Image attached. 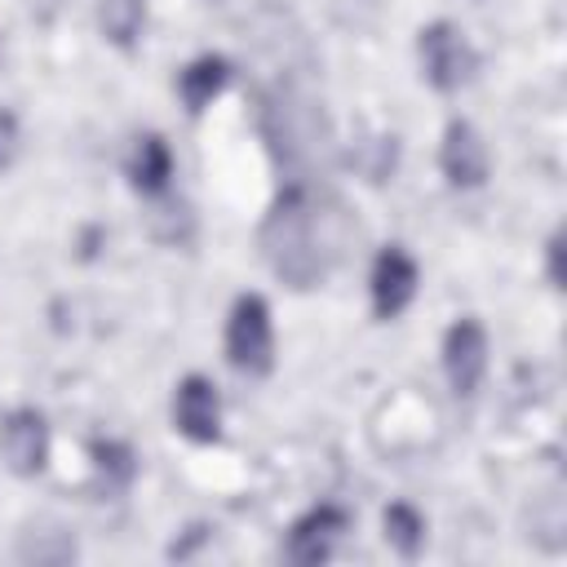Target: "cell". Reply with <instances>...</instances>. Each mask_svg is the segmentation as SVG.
Returning <instances> with one entry per match:
<instances>
[{
    "mask_svg": "<svg viewBox=\"0 0 567 567\" xmlns=\"http://www.w3.org/2000/svg\"><path fill=\"white\" fill-rule=\"evenodd\" d=\"M346 532H350V509L337 505V501H319L301 518H292L288 540H284V554L297 567H319V563L332 558V549H337V540Z\"/></svg>",
    "mask_w": 567,
    "mask_h": 567,
    "instance_id": "8",
    "label": "cell"
},
{
    "mask_svg": "<svg viewBox=\"0 0 567 567\" xmlns=\"http://www.w3.org/2000/svg\"><path fill=\"white\" fill-rule=\"evenodd\" d=\"M257 248L266 270L284 288L310 292L337 270L341 252L350 248V213L319 182H284L257 226Z\"/></svg>",
    "mask_w": 567,
    "mask_h": 567,
    "instance_id": "1",
    "label": "cell"
},
{
    "mask_svg": "<svg viewBox=\"0 0 567 567\" xmlns=\"http://www.w3.org/2000/svg\"><path fill=\"white\" fill-rule=\"evenodd\" d=\"M545 266H549V284L563 288V230L549 235V244H545Z\"/></svg>",
    "mask_w": 567,
    "mask_h": 567,
    "instance_id": "18",
    "label": "cell"
},
{
    "mask_svg": "<svg viewBox=\"0 0 567 567\" xmlns=\"http://www.w3.org/2000/svg\"><path fill=\"white\" fill-rule=\"evenodd\" d=\"M416 62L434 93H461L478 71V49L452 18H434L416 31Z\"/></svg>",
    "mask_w": 567,
    "mask_h": 567,
    "instance_id": "4",
    "label": "cell"
},
{
    "mask_svg": "<svg viewBox=\"0 0 567 567\" xmlns=\"http://www.w3.org/2000/svg\"><path fill=\"white\" fill-rule=\"evenodd\" d=\"M439 173L447 177L452 190H478V186H487L492 155H487L483 133L465 115H452L443 124V137H439Z\"/></svg>",
    "mask_w": 567,
    "mask_h": 567,
    "instance_id": "7",
    "label": "cell"
},
{
    "mask_svg": "<svg viewBox=\"0 0 567 567\" xmlns=\"http://www.w3.org/2000/svg\"><path fill=\"white\" fill-rule=\"evenodd\" d=\"M487 354H492L487 328H483L474 315H461V319L447 323L439 359H443L447 390H452L456 399H474V394H478V385H483V377H487Z\"/></svg>",
    "mask_w": 567,
    "mask_h": 567,
    "instance_id": "5",
    "label": "cell"
},
{
    "mask_svg": "<svg viewBox=\"0 0 567 567\" xmlns=\"http://www.w3.org/2000/svg\"><path fill=\"white\" fill-rule=\"evenodd\" d=\"M146 27V0H102L97 4V31L115 49H133Z\"/></svg>",
    "mask_w": 567,
    "mask_h": 567,
    "instance_id": "15",
    "label": "cell"
},
{
    "mask_svg": "<svg viewBox=\"0 0 567 567\" xmlns=\"http://www.w3.org/2000/svg\"><path fill=\"white\" fill-rule=\"evenodd\" d=\"M173 430L199 447L221 439V394L204 372H186L173 385Z\"/></svg>",
    "mask_w": 567,
    "mask_h": 567,
    "instance_id": "10",
    "label": "cell"
},
{
    "mask_svg": "<svg viewBox=\"0 0 567 567\" xmlns=\"http://www.w3.org/2000/svg\"><path fill=\"white\" fill-rule=\"evenodd\" d=\"M49 416L40 408H13L0 421V461L18 478H35L49 465Z\"/></svg>",
    "mask_w": 567,
    "mask_h": 567,
    "instance_id": "9",
    "label": "cell"
},
{
    "mask_svg": "<svg viewBox=\"0 0 567 567\" xmlns=\"http://www.w3.org/2000/svg\"><path fill=\"white\" fill-rule=\"evenodd\" d=\"M151 235L159 244H168V248H186L195 239V213H190V204L177 199V195H168V190L159 199H151Z\"/></svg>",
    "mask_w": 567,
    "mask_h": 567,
    "instance_id": "16",
    "label": "cell"
},
{
    "mask_svg": "<svg viewBox=\"0 0 567 567\" xmlns=\"http://www.w3.org/2000/svg\"><path fill=\"white\" fill-rule=\"evenodd\" d=\"M124 177L142 199H159L173 186V146L159 133H137L128 164H124Z\"/></svg>",
    "mask_w": 567,
    "mask_h": 567,
    "instance_id": "12",
    "label": "cell"
},
{
    "mask_svg": "<svg viewBox=\"0 0 567 567\" xmlns=\"http://www.w3.org/2000/svg\"><path fill=\"white\" fill-rule=\"evenodd\" d=\"M18 151H22V124L9 106H0V173L18 164Z\"/></svg>",
    "mask_w": 567,
    "mask_h": 567,
    "instance_id": "17",
    "label": "cell"
},
{
    "mask_svg": "<svg viewBox=\"0 0 567 567\" xmlns=\"http://www.w3.org/2000/svg\"><path fill=\"white\" fill-rule=\"evenodd\" d=\"M416 288H421V266H416V257H412L403 244H385V248L372 257V270H368L372 315H377L381 323L399 319V315L416 301Z\"/></svg>",
    "mask_w": 567,
    "mask_h": 567,
    "instance_id": "6",
    "label": "cell"
},
{
    "mask_svg": "<svg viewBox=\"0 0 567 567\" xmlns=\"http://www.w3.org/2000/svg\"><path fill=\"white\" fill-rule=\"evenodd\" d=\"M230 80H235V66H230L226 53H199V58H190V62L177 71L173 89H177L186 115H204V111L230 89Z\"/></svg>",
    "mask_w": 567,
    "mask_h": 567,
    "instance_id": "11",
    "label": "cell"
},
{
    "mask_svg": "<svg viewBox=\"0 0 567 567\" xmlns=\"http://www.w3.org/2000/svg\"><path fill=\"white\" fill-rule=\"evenodd\" d=\"M257 128L275 159V168L288 182H315L319 168L332 159V124L323 106L292 80H279L261 89L257 97Z\"/></svg>",
    "mask_w": 567,
    "mask_h": 567,
    "instance_id": "2",
    "label": "cell"
},
{
    "mask_svg": "<svg viewBox=\"0 0 567 567\" xmlns=\"http://www.w3.org/2000/svg\"><path fill=\"white\" fill-rule=\"evenodd\" d=\"M89 461H93L97 492H106V496L128 492L133 478H137V452L124 439H93L89 443Z\"/></svg>",
    "mask_w": 567,
    "mask_h": 567,
    "instance_id": "13",
    "label": "cell"
},
{
    "mask_svg": "<svg viewBox=\"0 0 567 567\" xmlns=\"http://www.w3.org/2000/svg\"><path fill=\"white\" fill-rule=\"evenodd\" d=\"M221 346H226V363L239 377L261 381L275 372V315L261 292H239L230 301Z\"/></svg>",
    "mask_w": 567,
    "mask_h": 567,
    "instance_id": "3",
    "label": "cell"
},
{
    "mask_svg": "<svg viewBox=\"0 0 567 567\" xmlns=\"http://www.w3.org/2000/svg\"><path fill=\"white\" fill-rule=\"evenodd\" d=\"M381 536L399 558H416L430 540V523L412 501H390L381 509Z\"/></svg>",
    "mask_w": 567,
    "mask_h": 567,
    "instance_id": "14",
    "label": "cell"
}]
</instances>
